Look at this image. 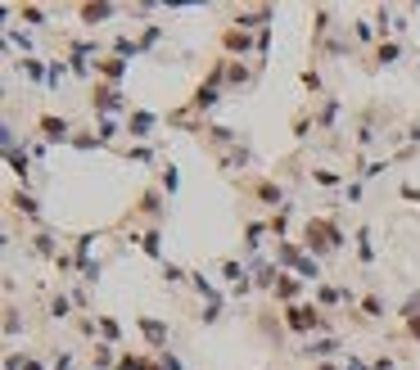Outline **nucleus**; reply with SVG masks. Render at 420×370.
Returning a JSON list of instances; mask_svg holds the SVG:
<instances>
[{
	"label": "nucleus",
	"instance_id": "obj_1",
	"mask_svg": "<svg viewBox=\"0 0 420 370\" xmlns=\"http://www.w3.org/2000/svg\"><path fill=\"white\" fill-rule=\"evenodd\" d=\"M343 244H348V235H343L335 221H326V217H312L303 226V249L312 257H330L335 249H343Z\"/></svg>",
	"mask_w": 420,
	"mask_h": 370
},
{
	"label": "nucleus",
	"instance_id": "obj_2",
	"mask_svg": "<svg viewBox=\"0 0 420 370\" xmlns=\"http://www.w3.org/2000/svg\"><path fill=\"white\" fill-rule=\"evenodd\" d=\"M285 330H294V335H307V339H316V335H326L330 330V320L321 316V307H312V303H294V307H285Z\"/></svg>",
	"mask_w": 420,
	"mask_h": 370
},
{
	"label": "nucleus",
	"instance_id": "obj_3",
	"mask_svg": "<svg viewBox=\"0 0 420 370\" xmlns=\"http://www.w3.org/2000/svg\"><path fill=\"white\" fill-rule=\"evenodd\" d=\"M91 108H95L100 118L122 113V108H127V100H122V86H114V82H95V86H91Z\"/></svg>",
	"mask_w": 420,
	"mask_h": 370
},
{
	"label": "nucleus",
	"instance_id": "obj_4",
	"mask_svg": "<svg viewBox=\"0 0 420 370\" xmlns=\"http://www.w3.org/2000/svg\"><path fill=\"white\" fill-rule=\"evenodd\" d=\"M131 217H145V221H154V226H163V217H167V194L158 190V185H150V190L136 199Z\"/></svg>",
	"mask_w": 420,
	"mask_h": 370
},
{
	"label": "nucleus",
	"instance_id": "obj_5",
	"mask_svg": "<svg viewBox=\"0 0 420 370\" xmlns=\"http://www.w3.org/2000/svg\"><path fill=\"white\" fill-rule=\"evenodd\" d=\"M299 352H303V357H312V361H330V357H339V352H343V339H335V335H316V339H307Z\"/></svg>",
	"mask_w": 420,
	"mask_h": 370
},
{
	"label": "nucleus",
	"instance_id": "obj_6",
	"mask_svg": "<svg viewBox=\"0 0 420 370\" xmlns=\"http://www.w3.org/2000/svg\"><path fill=\"white\" fill-rule=\"evenodd\" d=\"M158 127V113H150V108H136V113H127V135L131 140H150Z\"/></svg>",
	"mask_w": 420,
	"mask_h": 370
},
{
	"label": "nucleus",
	"instance_id": "obj_7",
	"mask_svg": "<svg viewBox=\"0 0 420 370\" xmlns=\"http://www.w3.org/2000/svg\"><path fill=\"white\" fill-rule=\"evenodd\" d=\"M36 127L45 131V145H64V140H72V122L68 118H55V113H45Z\"/></svg>",
	"mask_w": 420,
	"mask_h": 370
},
{
	"label": "nucleus",
	"instance_id": "obj_8",
	"mask_svg": "<svg viewBox=\"0 0 420 370\" xmlns=\"http://www.w3.org/2000/svg\"><path fill=\"white\" fill-rule=\"evenodd\" d=\"M136 325H140V335L150 339V348H154V352H163V348H167V325H163V320H154V316H136Z\"/></svg>",
	"mask_w": 420,
	"mask_h": 370
},
{
	"label": "nucleus",
	"instance_id": "obj_9",
	"mask_svg": "<svg viewBox=\"0 0 420 370\" xmlns=\"http://www.w3.org/2000/svg\"><path fill=\"white\" fill-rule=\"evenodd\" d=\"M299 289H303V280L285 271V276L276 280V289H271V298H276V303H285V307H294V298H299Z\"/></svg>",
	"mask_w": 420,
	"mask_h": 370
},
{
	"label": "nucleus",
	"instance_id": "obj_10",
	"mask_svg": "<svg viewBox=\"0 0 420 370\" xmlns=\"http://www.w3.org/2000/svg\"><path fill=\"white\" fill-rule=\"evenodd\" d=\"M5 163H9V172H14V176L23 181V190H28V176H32V158H28V150H5Z\"/></svg>",
	"mask_w": 420,
	"mask_h": 370
},
{
	"label": "nucleus",
	"instance_id": "obj_11",
	"mask_svg": "<svg viewBox=\"0 0 420 370\" xmlns=\"http://www.w3.org/2000/svg\"><path fill=\"white\" fill-rule=\"evenodd\" d=\"M9 203H14V213H23L28 221H41V203H36L32 190H14V194H9Z\"/></svg>",
	"mask_w": 420,
	"mask_h": 370
},
{
	"label": "nucleus",
	"instance_id": "obj_12",
	"mask_svg": "<svg viewBox=\"0 0 420 370\" xmlns=\"http://www.w3.org/2000/svg\"><path fill=\"white\" fill-rule=\"evenodd\" d=\"M267 235H271V221H249L244 226V253H258L267 244Z\"/></svg>",
	"mask_w": 420,
	"mask_h": 370
},
{
	"label": "nucleus",
	"instance_id": "obj_13",
	"mask_svg": "<svg viewBox=\"0 0 420 370\" xmlns=\"http://www.w3.org/2000/svg\"><path fill=\"white\" fill-rule=\"evenodd\" d=\"M127 68H131V64H127V59H118V55H114V59H95V72H100L104 82H114V86L127 77Z\"/></svg>",
	"mask_w": 420,
	"mask_h": 370
},
{
	"label": "nucleus",
	"instance_id": "obj_14",
	"mask_svg": "<svg viewBox=\"0 0 420 370\" xmlns=\"http://www.w3.org/2000/svg\"><path fill=\"white\" fill-rule=\"evenodd\" d=\"M136 244H140V253L145 257H163V230L150 226V230H140V235H131Z\"/></svg>",
	"mask_w": 420,
	"mask_h": 370
},
{
	"label": "nucleus",
	"instance_id": "obj_15",
	"mask_svg": "<svg viewBox=\"0 0 420 370\" xmlns=\"http://www.w3.org/2000/svg\"><path fill=\"white\" fill-rule=\"evenodd\" d=\"M114 14H118V5H77V18L86 23V28H95V23H104Z\"/></svg>",
	"mask_w": 420,
	"mask_h": 370
},
{
	"label": "nucleus",
	"instance_id": "obj_16",
	"mask_svg": "<svg viewBox=\"0 0 420 370\" xmlns=\"http://www.w3.org/2000/svg\"><path fill=\"white\" fill-rule=\"evenodd\" d=\"M32 253L36 257H59V240H55V230H36V235H32Z\"/></svg>",
	"mask_w": 420,
	"mask_h": 370
},
{
	"label": "nucleus",
	"instance_id": "obj_17",
	"mask_svg": "<svg viewBox=\"0 0 420 370\" xmlns=\"http://www.w3.org/2000/svg\"><path fill=\"white\" fill-rule=\"evenodd\" d=\"M335 122H339V95H326V104H321V113H316V127L335 131Z\"/></svg>",
	"mask_w": 420,
	"mask_h": 370
},
{
	"label": "nucleus",
	"instance_id": "obj_18",
	"mask_svg": "<svg viewBox=\"0 0 420 370\" xmlns=\"http://www.w3.org/2000/svg\"><path fill=\"white\" fill-rule=\"evenodd\" d=\"M208 140H213L217 150H226V145H231V150H240V131L236 127H208Z\"/></svg>",
	"mask_w": 420,
	"mask_h": 370
},
{
	"label": "nucleus",
	"instance_id": "obj_19",
	"mask_svg": "<svg viewBox=\"0 0 420 370\" xmlns=\"http://www.w3.org/2000/svg\"><path fill=\"white\" fill-rule=\"evenodd\" d=\"M190 285H194V293H199V298H208V303H221L217 285H213V280L204 276V271H194V276H190Z\"/></svg>",
	"mask_w": 420,
	"mask_h": 370
},
{
	"label": "nucleus",
	"instance_id": "obj_20",
	"mask_svg": "<svg viewBox=\"0 0 420 370\" xmlns=\"http://www.w3.org/2000/svg\"><path fill=\"white\" fill-rule=\"evenodd\" d=\"M249 163H253V154L244 150V145H240V150H231V154H221V167H226V172H244Z\"/></svg>",
	"mask_w": 420,
	"mask_h": 370
},
{
	"label": "nucleus",
	"instance_id": "obj_21",
	"mask_svg": "<svg viewBox=\"0 0 420 370\" xmlns=\"http://www.w3.org/2000/svg\"><path fill=\"white\" fill-rule=\"evenodd\" d=\"M389 167H393L389 158H370V163H357V176H362V181H375V176H385Z\"/></svg>",
	"mask_w": 420,
	"mask_h": 370
},
{
	"label": "nucleus",
	"instance_id": "obj_22",
	"mask_svg": "<svg viewBox=\"0 0 420 370\" xmlns=\"http://www.w3.org/2000/svg\"><path fill=\"white\" fill-rule=\"evenodd\" d=\"M72 307H77V303H72L68 293H50V320H68Z\"/></svg>",
	"mask_w": 420,
	"mask_h": 370
},
{
	"label": "nucleus",
	"instance_id": "obj_23",
	"mask_svg": "<svg viewBox=\"0 0 420 370\" xmlns=\"http://www.w3.org/2000/svg\"><path fill=\"white\" fill-rule=\"evenodd\" d=\"M357 257H362V262H375V244H370V226H357Z\"/></svg>",
	"mask_w": 420,
	"mask_h": 370
},
{
	"label": "nucleus",
	"instance_id": "obj_24",
	"mask_svg": "<svg viewBox=\"0 0 420 370\" xmlns=\"http://www.w3.org/2000/svg\"><path fill=\"white\" fill-rule=\"evenodd\" d=\"M91 366H95V370H109V366H118V352H114V343H95V357H91Z\"/></svg>",
	"mask_w": 420,
	"mask_h": 370
},
{
	"label": "nucleus",
	"instance_id": "obj_25",
	"mask_svg": "<svg viewBox=\"0 0 420 370\" xmlns=\"http://www.w3.org/2000/svg\"><path fill=\"white\" fill-rule=\"evenodd\" d=\"M18 68H23V77H32V82L50 77V64H41V59H18Z\"/></svg>",
	"mask_w": 420,
	"mask_h": 370
},
{
	"label": "nucleus",
	"instance_id": "obj_26",
	"mask_svg": "<svg viewBox=\"0 0 420 370\" xmlns=\"http://www.w3.org/2000/svg\"><path fill=\"white\" fill-rule=\"evenodd\" d=\"M226 82H231V86H249L253 72L244 68V64H236V59H226Z\"/></svg>",
	"mask_w": 420,
	"mask_h": 370
},
{
	"label": "nucleus",
	"instance_id": "obj_27",
	"mask_svg": "<svg viewBox=\"0 0 420 370\" xmlns=\"http://www.w3.org/2000/svg\"><path fill=\"white\" fill-rule=\"evenodd\" d=\"M294 276H299V280H312V285H321V262H316V257H303V262L294 267Z\"/></svg>",
	"mask_w": 420,
	"mask_h": 370
},
{
	"label": "nucleus",
	"instance_id": "obj_28",
	"mask_svg": "<svg viewBox=\"0 0 420 370\" xmlns=\"http://www.w3.org/2000/svg\"><path fill=\"white\" fill-rule=\"evenodd\" d=\"M316 303L321 307H339V303H348V298H343V289H335V285H316Z\"/></svg>",
	"mask_w": 420,
	"mask_h": 370
},
{
	"label": "nucleus",
	"instance_id": "obj_29",
	"mask_svg": "<svg viewBox=\"0 0 420 370\" xmlns=\"http://www.w3.org/2000/svg\"><path fill=\"white\" fill-rule=\"evenodd\" d=\"M221 41H226V50H249V32H240V28H226V32H221Z\"/></svg>",
	"mask_w": 420,
	"mask_h": 370
},
{
	"label": "nucleus",
	"instance_id": "obj_30",
	"mask_svg": "<svg viewBox=\"0 0 420 370\" xmlns=\"http://www.w3.org/2000/svg\"><path fill=\"white\" fill-rule=\"evenodd\" d=\"M18 18L28 23V28H50V23H45V9H41V5H23V9H18Z\"/></svg>",
	"mask_w": 420,
	"mask_h": 370
},
{
	"label": "nucleus",
	"instance_id": "obj_31",
	"mask_svg": "<svg viewBox=\"0 0 420 370\" xmlns=\"http://www.w3.org/2000/svg\"><path fill=\"white\" fill-rule=\"evenodd\" d=\"M158 190H163V194H177L181 190V176H177V167H163V172H158Z\"/></svg>",
	"mask_w": 420,
	"mask_h": 370
},
{
	"label": "nucleus",
	"instance_id": "obj_32",
	"mask_svg": "<svg viewBox=\"0 0 420 370\" xmlns=\"http://www.w3.org/2000/svg\"><path fill=\"white\" fill-rule=\"evenodd\" d=\"M357 307L366 312V320H380V316H385V298H380V293H366V298L357 303Z\"/></svg>",
	"mask_w": 420,
	"mask_h": 370
},
{
	"label": "nucleus",
	"instance_id": "obj_33",
	"mask_svg": "<svg viewBox=\"0 0 420 370\" xmlns=\"http://www.w3.org/2000/svg\"><path fill=\"white\" fill-rule=\"evenodd\" d=\"M5 36H9V45H14V50H23V55L32 59V45H36V41H32V32H18V28H9Z\"/></svg>",
	"mask_w": 420,
	"mask_h": 370
},
{
	"label": "nucleus",
	"instance_id": "obj_34",
	"mask_svg": "<svg viewBox=\"0 0 420 370\" xmlns=\"http://www.w3.org/2000/svg\"><path fill=\"white\" fill-rule=\"evenodd\" d=\"M150 357H136V352H118V370H150Z\"/></svg>",
	"mask_w": 420,
	"mask_h": 370
},
{
	"label": "nucleus",
	"instance_id": "obj_35",
	"mask_svg": "<svg viewBox=\"0 0 420 370\" xmlns=\"http://www.w3.org/2000/svg\"><path fill=\"white\" fill-rule=\"evenodd\" d=\"M375 59H380V64H398V59H402V45H398V41H380Z\"/></svg>",
	"mask_w": 420,
	"mask_h": 370
},
{
	"label": "nucleus",
	"instance_id": "obj_36",
	"mask_svg": "<svg viewBox=\"0 0 420 370\" xmlns=\"http://www.w3.org/2000/svg\"><path fill=\"white\" fill-rule=\"evenodd\" d=\"M18 330H23V316H18V307H5V339L14 343V339H18Z\"/></svg>",
	"mask_w": 420,
	"mask_h": 370
},
{
	"label": "nucleus",
	"instance_id": "obj_37",
	"mask_svg": "<svg viewBox=\"0 0 420 370\" xmlns=\"http://www.w3.org/2000/svg\"><path fill=\"white\" fill-rule=\"evenodd\" d=\"M163 280H167V285H185V280H190V271L177 267V262H163Z\"/></svg>",
	"mask_w": 420,
	"mask_h": 370
},
{
	"label": "nucleus",
	"instance_id": "obj_38",
	"mask_svg": "<svg viewBox=\"0 0 420 370\" xmlns=\"http://www.w3.org/2000/svg\"><path fill=\"white\" fill-rule=\"evenodd\" d=\"M64 77H68V59H50V77H45V86L55 91V86L64 82Z\"/></svg>",
	"mask_w": 420,
	"mask_h": 370
},
{
	"label": "nucleus",
	"instance_id": "obj_39",
	"mask_svg": "<svg viewBox=\"0 0 420 370\" xmlns=\"http://www.w3.org/2000/svg\"><path fill=\"white\" fill-rule=\"evenodd\" d=\"M158 41H163V28H158V23H145V28H140V45L150 50V45H158Z\"/></svg>",
	"mask_w": 420,
	"mask_h": 370
},
{
	"label": "nucleus",
	"instance_id": "obj_40",
	"mask_svg": "<svg viewBox=\"0 0 420 370\" xmlns=\"http://www.w3.org/2000/svg\"><path fill=\"white\" fill-rule=\"evenodd\" d=\"M375 32H380V28H375V18H357V23H353V36H357V41H370Z\"/></svg>",
	"mask_w": 420,
	"mask_h": 370
},
{
	"label": "nucleus",
	"instance_id": "obj_41",
	"mask_svg": "<svg viewBox=\"0 0 420 370\" xmlns=\"http://www.w3.org/2000/svg\"><path fill=\"white\" fill-rule=\"evenodd\" d=\"M118 135H122V127H118V122H114V118H100V140H104V145H114Z\"/></svg>",
	"mask_w": 420,
	"mask_h": 370
},
{
	"label": "nucleus",
	"instance_id": "obj_42",
	"mask_svg": "<svg viewBox=\"0 0 420 370\" xmlns=\"http://www.w3.org/2000/svg\"><path fill=\"white\" fill-rule=\"evenodd\" d=\"M154 361H158V366H163V370H185V366H181V357H177V352H172V348H163V352H154Z\"/></svg>",
	"mask_w": 420,
	"mask_h": 370
},
{
	"label": "nucleus",
	"instance_id": "obj_43",
	"mask_svg": "<svg viewBox=\"0 0 420 370\" xmlns=\"http://www.w3.org/2000/svg\"><path fill=\"white\" fill-rule=\"evenodd\" d=\"M72 145H77V150H104V140H100V135H91V131L72 135Z\"/></svg>",
	"mask_w": 420,
	"mask_h": 370
},
{
	"label": "nucleus",
	"instance_id": "obj_44",
	"mask_svg": "<svg viewBox=\"0 0 420 370\" xmlns=\"http://www.w3.org/2000/svg\"><path fill=\"white\" fill-rule=\"evenodd\" d=\"M100 271H104L100 262H86V267L77 271V276H82V285H100Z\"/></svg>",
	"mask_w": 420,
	"mask_h": 370
},
{
	"label": "nucleus",
	"instance_id": "obj_45",
	"mask_svg": "<svg viewBox=\"0 0 420 370\" xmlns=\"http://www.w3.org/2000/svg\"><path fill=\"white\" fill-rule=\"evenodd\" d=\"M312 181L316 185H339L343 176H339V172H330V167H312Z\"/></svg>",
	"mask_w": 420,
	"mask_h": 370
},
{
	"label": "nucleus",
	"instance_id": "obj_46",
	"mask_svg": "<svg viewBox=\"0 0 420 370\" xmlns=\"http://www.w3.org/2000/svg\"><path fill=\"white\" fill-rule=\"evenodd\" d=\"M221 312H226L221 303H208L204 312H199V320H204V325H217V320H221Z\"/></svg>",
	"mask_w": 420,
	"mask_h": 370
},
{
	"label": "nucleus",
	"instance_id": "obj_47",
	"mask_svg": "<svg viewBox=\"0 0 420 370\" xmlns=\"http://www.w3.org/2000/svg\"><path fill=\"white\" fill-rule=\"evenodd\" d=\"M127 158H131V163H154V150H145V145H140V150H127Z\"/></svg>",
	"mask_w": 420,
	"mask_h": 370
},
{
	"label": "nucleus",
	"instance_id": "obj_48",
	"mask_svg": "<svg viewBox=\"0 0 420 370\" xmlns=\"http://www.w3.org/2000/svg\"><path fill=\"white\" fill-rule=\"evenodd\" d=\"M303 86H307V91H321V72L307 68V72H303Z\"/></svg>",
	"mask_w": 420,
	"mask_h": 370
},
{
	"label": "nucleus",
	"instance_id": "obj_49",
	"mask_svg": "<svg viewBox=\"0 0 420 370\" xmlns=\"http://www.w3.org/2000/svg\"><path fill=\"white\" fill-rule=\"evenodd\" d=\"M343 190H348V203H362V181H348Z\"/></svg>",
	"mask_w": 420,
	"mask_h": 370
},
{
	"label": "nucleus",
	"instance_id": "obj_50",
	"mask_svg": "<svg viewBox=\"0 0 420 370\" xmlns=\"http://www.w3.org/2000/svg\"><path fill=\"white\" fill-rule=\"evenodd\" d=\"M407 330H411V335L420 339V316H411V320H407Z\"/></svg>",
	"mask_w": 420,
	"mask_h": 370
},
{
	"label": "nucleus",
	"instance_id": "obj_51",
	"mask_svg": "<svg viewBox=\"0 0 420 370\" xmlns=\"http://www.w3.org/2000/svg\"><path fill=\"white\" fill-rule=\"evenodd\" d=\"M316 370H339V366L335 361H316Z\"/></svg>",
	"mask_w": 420,
	"mask_h": 370
},
{
	"label": "nucleus",
	"instance_id": "obj_52",
	"mask_svg": "<svg viewBox=\"0 0 420 370\" xmlns=\"http://www.w3.org/2000/svg\"><path fill=\"white\" fill-rule=\"evenodd\" d=\"M407 135H411V140H420V127H411V131H407Z\"/></svg>",
	"mask_w": 420,
	"mask_h": 370
}]
</instances>
